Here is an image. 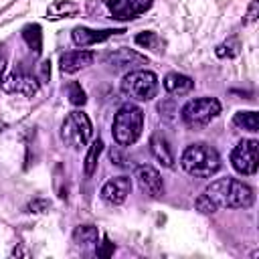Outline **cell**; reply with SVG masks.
Listing matches in <instances>:
<instances>
[{"label":"cell","instance_id":"obj_28","mask_svg":"<svg viewBox=\"0 0 259 259\" xmlns=\"http://www.w3.org/2000/svg\"><path fill=\"white\" fill-rule=\"evenodd\" d=\"M113 249H115L113 243H111L107 237H103V243H101V247L95 249V255H97V257H109V255L113 253Z\"/></svg>","mask_w":259,"mask_h":259},{"label":"cell","instance_id":"obj_16","mask_svg":"<svg viewBox=\"0 0 259 259\" xmlns=\"http://www.w3.org/2000/svg\"><path fill=\"white\" fill-rule=\"evenodd\" d=\"M194 87V81L188 77V75H182V73H168L164 77V89L170 93V95H184L188 91H192Z\"/></svg>","mask_w":259,"mask_h":259},{"label":"cell","instance_id":"obj_9","mask_svg":"<svg viewBox=\"0 0 259 259\" xmlns=\"http://www.w3.org/2000/svg\"><path fill=\"white\" fill-rule=\"evenodd\" d=\"M0 85L8 93H20V95H26V97L36 95L38 89H40V81L34 75H28V73H22V71L10 73L8 77L2 79Z\"/></svg>","mask_w":259,"mask_h":259},{"label":"cell","instance_id":"obj_10","mask_svg":"<svg viewBox=\"0 0 259 259\" xmlns=\"http://www.w3.org/2000/svg\"><path fill=\"white\" fill-rule=\"evenodd\" d=\"M136 180L140 184V190L152 198H162L164 196V180L160 176V172L150 166V164H142L136 168Z\"/></svg>","mask_w":259,"mask_h":259},{"label":"cell","instance_id":"obj_29","mask_svg":"<svg viewBox=\"0 0 259 259\" xmlns=\"http://www.w3.org/2000/svg\"><path fill=\"white\" fill-rule=\"evenodd\" d=\"M257 12H259V2H257V0H253V2L249 4V10H247V18H245V24H251V22H255V20H257Z\"/></svg>","mask_w":259,"mask_h":259},{"label":"cell","instance_id":"obj_34","mask_svg":"<svg viewBox=\"0 0 259 259\" xmlns=\"http://www.w3.org/2000/svg\"><path fill=\"white\" fill-rule=\"evenodd\" d=\"M4 127H6V123H4V121H0V132H2Z\"/></svg>","mask_w":259,"mask_h":259},{"label":"cell","instance_id":"obj_12","mask_svg":"<svg viewBox=\"0 0 259 259\" xmlns=\"http://www.w3.org/2000/svg\"><path fill=\"white\" fill-rule=\"evenodd\" d=\"M105 63L113 69V71H127V69H134L136 65H146L148 63V57L146 55H140L138 51L134 49H117V51H111L105 55Z\"/></svg>","mask_w":259,"mask_h":259},{"label":"cell","instance_id":"obj_30","mask_svg":"<svg viewBox=\"0 0 259 259\" xmlns=\"http://www.w3.org/2000/svg\"><path fill=\"white\" fill-rule=\"evenodd\" d=\"M109 158H111V162L117 164V166H125V164H127V162H125V156H123L117 148H111V150H109Z\"/></svg>","mask_w":259,"mask_h":259},{"label":"cell","instance_id":"obj_3","mask_svg":"<svg viewBox=\"0 0 259 259\" xmlns=\"http://www.w3.org/2000/svg\"><path fill=\"white\" fill-rule=\"evenodd\" d=\"M144 130V111L142 107H138L136 103H123L111 123V134L113 140L117 142V146L127 148L132 144L138 142V138L142 136Z\"/></svg>","mask_w":259,"mask_h":259},{"label":"cell","instance_id":"obj_7","mask_svg":"<svg viewBox=\"0 0 259 259\" xmlns=\"http://www.w3.org/2000/svg\"><path fill=\"white\" fill-rule=\"evenodd\" d=\"M231 164L243 176L255 174L259 168V142L257 140H241L231 152Z\"/></svg>","mask_w":259,"mask_h":259},{"label":"cell","instance_id":"obj_21","mask_svg":"<svg viewBox=\"0 0 259 259\" xmlns=\"http://www.w3.org/2000/svg\"><path fill=\"white\" fill-rule=\"evenodd\" d=\"M136 45L138 47H142V49H150V51H156V53H160V51H164V40L158 36V32H154V30H144V32H140V34H136Z\"/></svg>","mask_w":259,"mask_h":259},{"label":"cell","instance_id":"obj_1","mask_svg":"<svg viewBox=\"0 0 259 259\" xmlns=\"http://www.w3.org/2000/svg\"><path fill=\"white\" fill-rule=\"evenodd\" d=\"M204 194L217 204L225 208H249L255 202V192L249 184L237 178H217L212 180Z\"/></svg>","mask_w":259,"mask_h":259},{"label":"cell","instance_id":"obj_22","mask_svg":"<svg viewBox=\"0 0 259 259\" xmlns=\"http://www.w3.org/2000/svg\"><path fill=\"white\" fill-rule=\"evenodd\" d=\"M233 123L237 127H243V130L251 132V134L259 132V115H257V111H237L235 117H233Z\"/></svg>","mask_w":259,"mask_h":259},{"label":"cell","instance_id":"obj_25","mask_svg":"<svg viewBox=\"0 0 259 259\" xmlns=\"http://www.w3.org/2000/svg\"><path fill=\"white\" fill-rule=\"evenodd\" d=\"M194 206H196V210H200L202 214H212V212H217V208H219V206H217L204 192L194 200Z\"/></svg>","mask_w":259,"mask_h":259},{"label":"cell","instance_id":"obj_14","mask_svg":"<svg viewBox=\"0 0 259 259\" xmlns=\"http://www.w3.org/2000/svg\"><path fill=\"white\" fill-rule=\"evenodd\" d=\"M93 61H95V53L81 49V51H69V53L61 55L59 65H61V71H63V73L73 75V73H77V71L89 67Z\"/></svg>","mask_w":259,"mask_h":259},{"label":"cell","instance_id":"obj_24","mask_svg":"<svg viewBox=\"0 0 259 259\" xmlns=\"http://www.w3.org/2000/svg\"><path fill=\"white\" fill-rule=\"evenodd\" d=\"M65 91H67V97H69V103H71V105H83V103L87 101V95H85L83 87H81L77 81L67 83Z\"/></svg>","mask_w":259,"mask_h":259},{"label":"cell","instance_id":"obj_5","mask_svg":"<svg viewBox=\"0 0 259 259\" xmlns=\"http://www.w3.org/2000/svg\"><path fill=\"white\" fill-rule=\"evenodd\" d=\"M91 134H93L91 119L81 109L71 111L65 117V121L61 123V140L65 142V146H69L73 150H81L89 142Z\"/></svg>","mask_w":259,"mask_h":259},{"label":"cell","instance_id":"obj_26","mask_svg":"<svg viewBox=\"0 0 259 259\" xmlns=\"http://www.w3.org/2000/svg\"><path fill=\"white\" fill-rule=\"evenodd\" d=\"M51 208V202L47 198H34L26 204V212H47Z\"/></svg>","mask_w":259,"mask_h":259},{"label":"cell","instance_id":"obj_15","mask_svg":"<svg viewBox=\"0 0 259 259\" xmlns=\"http://www.w3.org/2000/svg\"><path fill=\"white\" fill-rule=\"evenodd\" d=\"M150 150L154 154V158L164 166V168H174V152L168 144V140L162 134H152L150 138Z\"/></svg>","mask_w":259,"mask_h":259},{"label":"cell","instance_id":"obj_23","mask_svg":"<svg viewBox=\"0 0 259 259\" xmlns=\"http://www.w3.org/2000/svg\"><path fill=\"white\" fill-rule=\"evenodd\" d=\"M214 53H217L219 59H235V57L241 53V42H239L237 36H231V38H227L225 42H221Z\"/></svg>","mask_w":259,"mask_h":259},{"label":"cell","instance_id":"obj_19","mask_svg":"<svg viewBox=\"0 0 259 259\" xmlns=\"http://www.w3.org/2000/svg\"><path fill=\"white\" fill-rule=\"evenodd\" d=\"M22 38H24V42L28 45V49L34 55H40V49H42V32H40V26L38 24H26L22 28Z\"/></svg>","mask_w":259,"mask_h":259},{"label":"cell","instance_id":"obj_11","mask_svg":"<svg viewBox=\"0 0 259 259\" xmlns=\"http://www.w3.org/2000/svg\"><path fill=\"white\" fill-rule=\"evenodd\" d=\"M130 192H132V178L130 176H115L101 186L99 196L103 202H107L111 206H119L125 202Z\"/></svg>","mask_w":259,"mask_h":259},{"label":"cell","instance_id":"obj_17","mask_svg":"<svg viewBox=\"0 0 259 259\" xmlns=\"http://www.w3.org/2000/svg\"><path fill=\"white\" fill-rule=\"evenodd\" d=\"M79 10V4L73 0H55L53 4H49L47 8V18L57 20V18H65V16H73Z\"/></svg>","mask_w":259,"mask_h":259},{"label":"cell","instance_id":"obj_18","mask_svg":"<svg viewBox=\"0 0 259 259\" xmlns=\"http://www.w3.org/2000/svg\"><path fill=\"white\" fill-rule=\"evenodd\" d=\"M97 239H99V231L97 227L93 225H79L75 231H73V241L81 247H91V245H97Z\"/></svg>","mask_w":259,"mask_h":259},{"label":"cell","instance_id":"obj_27","mask_svg":"<svg viewBox=\"0 0 259 259\" xmlns=\"http://www.w3.org/2000/svg\"><path fill=\"white\" fill-rule=\"evenodd\" d=\"M158 111H160V115H164L166 119H172V113H176V105L168 99V101H160L158 103Z\"/></svg>","mask_w":259,"mask_h":259},{"label":"cell","instance_id":"obj_13","mask_svg":"<svg viewBox=\"0 0 259 259\" xmlns=\"http://www.w3.org/2000/svg\"><path fill=\"white\" fill-rule=\"evenodd\" d=\"M119 32H125V30H113V28H103V30H93V28H87V26H75L73 32H71V38L77 47H91V45H97V42H103L107 40L111 34H119Z\"/></svg>","mask_w":259,"mask_h":259},{"label":"cell","instance_id":"obj_32","mask_svg":"<svg viewBox=\"0 0 259 259\" xmlns=\"http://www.w3.org/2000/svg\"><path fill=\"white\" fill-rule=\"evenodd\" d=\"M49 75H51V63L49 61H42L40 63V77L42 79H49Z\"/></svg>","mask_w":259,"mask_h":259},{"label":"cell","instance_id":"obj_8","mask_svg":"<svg viewBox=\"0 0 259 259\" xmlns=\"http://www.w3.org/2000/svg\"><path fill=\"white\" fill-rule=\"evenodd\" d=\"M154 0H105V6L115 20H132L150 10Z\"/></svg>","mask_w":259,"mask_h":259},{"label":"cell","instance_id":"obj_4","mask_svg":"<svg viewBox=\"0 0 259 259\" xmlns=\"http://www.w3.org/2000/svg\"><path fill=\"white\" fill-rule=\"evenodd\" d=\"M121 91L136 101H150L158 93V77L146 69H132L121 79Z\"/></svg>","mask_w":259,"mask_h":259},{"label":"cell","instance_id":"obj_2","mask_svg":"<svg viewBox=\"0 0 259 259\" xmlns=\"http://www.w3.org/2000/svg\"><path fill=\"white\" fill-rule=\"evenodd\" d=\"M180 166L190 176L210 178L221 168V156L208 144H190L180 156Z\"/></svg>","mask_w":259,"mask_h":259},{"label":"cell","instance_id":"obj_20","mask_svg":"<svg viewBox=\"0 0 259 259\" xmlns=\"http://www.w3.org/2000/svg\"><path fill=\"white\" fill-rule=\"evenodd\" d=\"M101 152H103V142L97 138V140L91 142V146H89V150H87V156H85V160H83V172H85L87 178L95 172L97 160H99V154H101Z\"/></svg>","mask_w":259,"mask_h":259},{"label":"cell","instance_id":"obj_33","mask_svg":"<svg viewBox=\"0 0 259 259\" xmlns=\"http://www.w3.org/2000/svg\"><path fill=\"white\" fill-rule=\"evenodd\" d=\"M16 255H28L24 249H12V257H16Z\"/></svg>","mask_w":259,"mask_h":259},{"label":"cell","instance_id":"obj_6","mask_svg":"<svg viewBox=\"0 0 259 259\" xmlns=\"http://www.w3.org/2000/svg\"><path fill=\"white\" fill-rule=\"evenodd\" d=\"M219 113L221 101L217 97H196L184 103V107L180 109V119L190 127H198L210 123Z\"/></svg>","mask_w":259,"mask_h":259},{"label":"cell","instance_id":"obj_31","mask_svg":"<svg viewBox=\"0 0 259 259\" xmlns=\"http://www.w3.org/2000/svg\"><path fill=\"white\" fill-rule=\"evenodd\" d=\"M6 67H8V55H6L4 45H0V83H2V79H4Z\"/></svg>","mask_w":259,"mask_h":259}]
</instances>
